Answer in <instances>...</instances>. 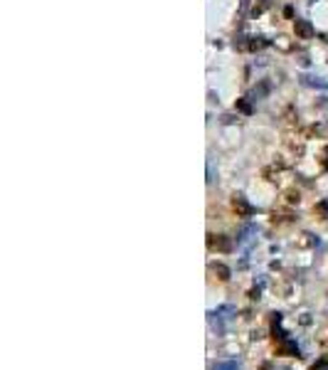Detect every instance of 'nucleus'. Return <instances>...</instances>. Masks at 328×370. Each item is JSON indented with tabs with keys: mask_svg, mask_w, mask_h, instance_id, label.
Segmentation results:
<instances>
[{
	"mask_svg": "<svg viewBox=\"0 0 328 370\" xmlns=\"http://www.w3.org/2000/svg\"><path fill=\"white\" fill-rule=\"evenodd\" d=\"M296 35L303 37V40H308V37L313 35V28H311L306 20H296Z\"/></svg>",
	"mask_w": 328,
	"mask_h": 370,
	"instance_id": "f257e3e1",
	"label": "nucleus"
}]
</instances>
